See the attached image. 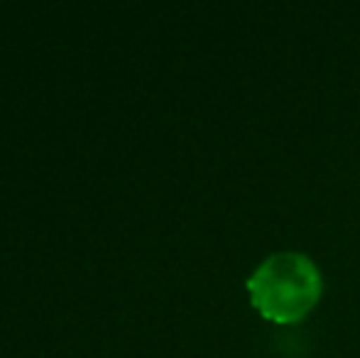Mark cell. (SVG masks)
<instances>
[{
  "label": "cell",
  "mask_w": 360,
  "mask_h": 358,
  "mask_svg": "<svg viewBox=\"0 0 360 358\" xmlns=\"http://www.w3.org/2000/svg\"><path fill=\"white\" fill-rule=\"evenodd\" d=\"M250 302L265 319L277 324L299 321L319 305L323 275L309 255L297 250L272 253L248 277Z\"/></svg>",
  "instance_id": "6da1fadb"
}]
</instances>
